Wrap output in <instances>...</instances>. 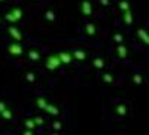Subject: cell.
Returning <instances> with one entry per match:
<instances>
[{"label":"cell","instance_id":"obj_1","mask_svg":"<svg viewBox=\"0 0 149 135\" xmlns=\"http://www.w3.org/2000/svg\"><path fill=\"white\" fill-rule=\"evenodd\" d=\"M139 34H140V36H142V37L145 39V42H146V43L149 45V36L146 34V31H139Z\"/></svg>","mask_w":149,"mask_h":135}]
</instances>
